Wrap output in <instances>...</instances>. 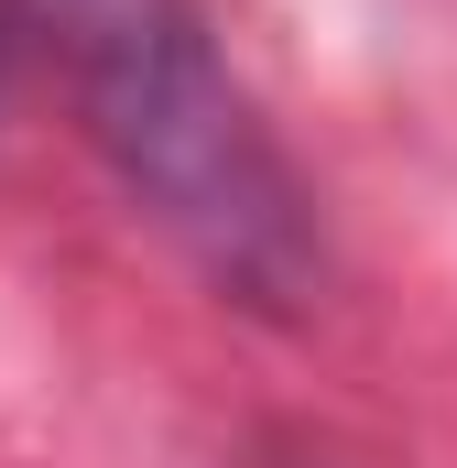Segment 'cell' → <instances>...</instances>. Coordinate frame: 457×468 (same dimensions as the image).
<instances>
[{
    "label": "cell",
    "mask_w": 457,
    "mask_h": 468,
    "mask_svg": "<svg viewBox=\"0 0 457 468\" xmlns=\"http://www.w3.org/2000/svg\"><path fill=\"white\" fill-rule=\"evenodd\" d=\"M22 22L66 44V66L88 88V131H120L131 110H153L218 66L186 0H22Z\"/></svg>",
    "instance_id": "1"
}]
</instances>
